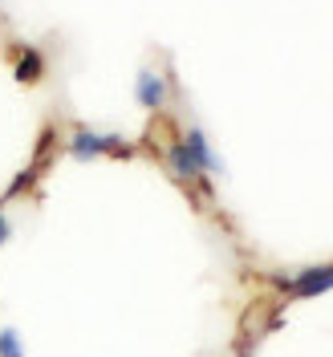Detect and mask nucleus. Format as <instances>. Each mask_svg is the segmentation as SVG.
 <instances>
[{"mask_svg":"<svg viewBox=\"0 0 333 357\" xmlns=\"http://www.w3.org/2000/svg\"><path fill=\"white\" fill-rule=\"evenodd\" d=\"M281 289L289 292V296H321V292L333 289V264L305 268V272H297L293 280H281Z\"/></svg>","mask_w":333,"mask_h":357,"instance_id":"f257e3e1","label":"nucleus"},{"mask_svg":"<svg viewBox=\"0 0 333 357\" xmlns=\"http://www.w3.org/2000/svg\"><path fill=\"white\" fill-rule=\"evenodd\" d=\"M73 155L82 158H94V155H106V151H118V155H131V146L122 142V138H114V134H94V130H77L73 134Z\"/></svg>","mask_w":333,"mask_h":357,"instance_id":"f03ea898","label":"nucleus"},{"mask_svg":"<svg viewBox=\"0 0 333 357\" xmlns=\"http://www.w3.org/2000/svg\"><path fill=\"white\" fill-rule=\"evenodd\" d=\"M134 93H138V102H142L147 110H158V106H163V98H167V82L158 77L155 69H142V73H138V82H134Z\"/></svg>","mask_w":333,"mask_h":357,"instance_id":"7ed1b4c3","label":"nucleus"},{"mask_svg":"<svg viewBox=\"0 0 333 357\" xmlns=\"http://www.w3.org/2000/svg\"><path fill=\"white\" fill-rule=\"evenodd\" d=\"M13 69H17V82L33 86V82H41L45 61H41V53H37V49H29V45H17V53H13Z\"/></svg>","mask_w":333,"mask_h":357,"instance_id":"20e7f679","label":"nucleus"},{"mask_svg":"<svg viewBox=\"0 0 333 357\" xmlns=\"http://www.w3.org/2000/svg\"><path fill=\"white\" fill-rule=\"evenodd\" d=\"M183 146L191 151V158H195V167H200V171H220L216 155L207 151V138H203V130H195V126H191V130H187V138H183Z\"/></svg>","mask_w":333,"mask_h":357,"instance_id":"39448f33","label":"nucleus"},{"mask_svg":"<svg viewBox=\"0 0 333 357\" xmlns=\"http://www.w3.org/2000/svg\"><path fill=\"white\" fill-rule=\"evenodd\" d=\"M167 162H171V171H175L179 178H195V175H200V167H195V158H191V151H187L183 142H175V146L167 151Z\"/></svg>","mask_w":333,"mask_h":357,"instance_id":"423d86ee","label":"nucleus"},{"mask_svg":"<svg viewBox=\"0 0 333 357\" xmlns=\"http://www.w3.org/2000/svg\"><path fill=\"white\" fill-rule=\"evenodd\" d=\"M0 357H24V345H21V337H17V329L0 333Z\"/></svg>","mask_w":333,"mask_h":357,"instance_id":"0eeeda50","label":"nucleus"},{"mask_svg":"<svg viewBox=\"0 0 333 357\" xmlns=\"http://www.w3.org/2000/svg\"><path fill=\"white\" fill-rule=\"evenodd\" d=\"M4 240H8V220L0 215V244H4Z\"/></svg>","mask_w":333,"mask_h":357,"instance_id":"6e6552de","label":"nucleus"}]
</instances>
